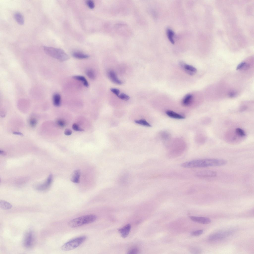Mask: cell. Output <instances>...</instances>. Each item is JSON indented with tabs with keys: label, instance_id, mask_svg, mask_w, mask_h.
<instances>
[{
	"label": "cell",
	"instance_id": "1",
	"mask_svg": "<svg viewBox=\"0 0 254 254\" xmlns=\"http://www.w3.org/2000/svg\"><path fill=\"white\" fill-rule=\"evenodd\" d=\"M226 163V161L223 159H206L187 162L182 163L181 166L185 168H201L223 166Z\"/></svg>",
	"mask_w": 254,
	"mask_h": 254
},
{
	"label": "cell",
	"instance_id": "2",
	"mask_svg": "<svg viewBox=\"0 0 254 254\" xmlns=\"http://www.w3.org/2000/svg\"><path fill=\"white\" fill-rule=\"evenodd\" d=\"M97 219L96 216L93 214L88 215L82 216L70 221L69 226L72 228H75L94 222Z\"/></svg>",
	"mask_w": 254,
	"mask_h": 254
},
{
	"label": "cell",
	"instance_id": "3",
	"mask_svg": "<svg viewBox=\"0 0 254 254\" xmlns=\"http://www.w3.org/2000/svg\"><path fill=\"white\" fill-rule=\"evenodd\" d=\"M43 49L48 54L60 61H65L69 59V56L61 49L45 46Z\"/></svg>",
	"mask_w": 254,
	"mask_h": 254
},
{
	"label": "cell",
	"instance_id": "4",
	"mask_svg": "<svg viewBox=\"0 0 254 254\" xmlns=\"http://www.w3.org/2000/svg\"><path fill=\"white\" fill-rule=\"evenodd\" d=\"M86 239V236H82L73 239L64 244L62 246L61 249L66 251L73 250L81 245Z\"/></svg>",
	"mask_w": 254,
	"mask_h": 254
},
{
	"label": "cell",
	"instance_id": "5",
	"mask_svg": "<svg viewBox=\"0 0 254 254\" xmlns=\"http://www.w3.org/2000/svg\"><path fill=\"white\" fill-rule=\"evenodd\" d=\"M230 231H222L214 233L209 237L211 240H216L222 239L227 236L231 233Z\"/></svg>",
	"mask_w": 254,
	"mask_h": 254
},
{
	"label": "cell",
	"instance_id": "6",
	"mask_svg": "<svg viewBox=\"0 0 254 254\" xmlns=\"http://www.w3.org/2000/svg\"><path fill=\"white\" fill-rule=\"evenodd\" d=\"M53 176L50 174L45 183L38 185L36 187V189L38 190L43 191L48 189L51 185L53 180Z\"/></svg>",
	"mask_w": 254,
	"mask_h": 254
},
{
	"label": "cell",
	"instance_id": "7",
	"mask_svg": "<svg viewBox=\"0 0 254 254\" xmlns=\"http://www.w3.org/2000/svg\"><path fill=\"white\" fill-rule=\"evenodd\" d=\"M180 65L186 72L189 75H193L196 72V69L191 65L186 64L182 62L180 63Z\"/></svg>",
	"mask_w": 254,
	"mask_h": 254
},
{
	"label": "cell",
	"instance_id": "8",
	"mask_svg": "<svg viewBox=\"0 0 254 254\" xmlns=\"http://www.w3.org/2000/svg\"><path fill=\"white\" fill-rule=\"evenodd\" d=\"M190 218L193 221L203 224H209L211 222V220L207 217L191 216Z\"/></svg>",
	"mask_w": 254,
	"mask_h": 254
},
{
	"label": "cell",
	"instance_id": "9",
	"mask_svg": "<svg viewBox=\"0 0 254 254\" xmlns=\"http://www.w3.org/2000/svg\"><path fill=\"white\" fill-rule=\"evenodd\" d=\"M108 77L112 82L118 85H121L122 82L118 78L115 72L112 70H109L108 73Z\"/></svg>",
	"mask_w": 254,
	"mask_h": 254
},
{
	"label": "cell",
	"instance_id": "10",
	"mask_svg": "<svg viewBox=\"0 0 254 254\" xmlns=\"http://www.w3.org/2000/svg\"><path fill=\"white\" fill-rule=\"evenodd\" d=\"M217 174V173L214 171L206 170L199 172L197 176L201 177H212L216 176Z\"/></svg>",
	"mask_w": 254,
	"mask_h": 254
},
{
	"label": "cell",
	"instance_id": "11",
	"mask_svg": "<svg viewBox=\"0 0 254 254\" xmlns=\"http://www.w3.org/2000/svg\"><path fill=\"white\" fill-rule=\"evenodd\" d=\"M33 240V234L32 232H30L26 236L24 242V246L27 248L31 247L32 244Z\"/></svg>",
	"mask_w": 254,
	"mask_h": 254
},
{
	"label": "cell",
	"instance_id": "12",
	"mask_svg": "<svg viewBox=\"0 0 254 254\" xmlns=\"http://www.w3.org/2000/svg\"><path fill=\"white\" fill-rule=\"evenodd\" d=\"M131 228V225L128 223L124 227L118 230L119 232L120 233L122 237L123 238H126L128 235Z\"/></svg>",
	"mask_w": 254,
	"mask_h": 254
},
{
	"label": "cell",
	"instance_id": "13",
	"mask_svg": "<svg viewBox=\"0 0 254 254\" xmlns=\"http://www.w3.org/2000/svg\"><path fill=\"white\" fill-rule=\"evenodd\" d=\"M80 172L79 170H74L72 173L71 178V181L75 183H78L79 182Z\"/></svg>",
	"mask_w": 254,
	"mask_h": 254
},
{
	"label": "cell",
	"instance_id": "14",
	"mask_svg": "<svg viewBox=\"0 0 254 254\" xmlns=\"http://www.w3.org/2000/svg\"><path fill=\"white\" fill-rule=\"evenodd\" d=\"M193 95L190 94L186 95L184 97L182 101V103L184 106L189 105L191 103L193 99Z\"/></svg>",
	"mask_w": 254,
	"mask_h": 254
},
{
	"label": "cell",
	"instance_id": "15",
	"mask_svg": "<svg viewBox=\"0 0 254 254\" xmlns=\"http://www.w3.org/2000/svg\"><path fill=\"white\" fill-rule=\"evenodd\" d=\"M166 114L169 117L173 118L182 119L185 118L184 116L171 110L167 111Z\"/></svg>",
	"mask_w": 254,
	"mask_h": 254
},
{
	"label": "cell",
	"instance_id": "16",
	"mask_svg": "<svg viewBox=\"0 0 254 254\" xmlns=\"http://www.w3.org/2000/svg\"><path fill=\"white\" fill-rule=\"evenodd\" d=\"M53 104L57 107L60 106L61 104V97L60 95L58 93H55L53 95Z\"/></svg>",
	"mask_w": 254,
	"mask_h": 254
},
{
	"label": "cell",
	"instance_id": "17",
	"mask_svg": "<svg viewBox=\"0 0 254 254\" xmlns=\"http://www.w3.org/2000/svg\"><path fill=\"white\" fill-rule=\"evenodd\" d=\"M12 205L9 202L4 200L0 201V207L3 210L9 209L12 207Z\"/></svg>",
	"mask_w": 254,
	"mask_h": 254
},
{
	"label": "cell",
	"instance_id": "18",
	"mask_svg": "<svg viewBox=\"0 0 254 254\" xmlns=\"http://www.w3.org/2000/svg\"><path fill=\"white\" fill-rule=\"evenodd\" d=\"M73 78L76 80L81 81L83 83L84 85L86 87L89 86V83L85 78L81 75H75L73 76Z\"/></svg>",
	"mask_w": 254,
	"mask_h": 254
},
{
	"label": "cell",
	"instance_id": "19",
	"mask_svg": "<svg viewBox=\"0 0 254 254\" xmlns=\"http://www.w3.org/2000/svg\"><path fill=\"white\" fill-rule=\"evenodd\" d=\"M15 18L17 22L21 25L24 24V19L22 15L19 12H16L14 14Z\"/></svg>",
	"mask_w": 254,
	"mask_h": 254
},
{
	"label": "cell",
	"instance_id": "20",
	"mask_svg": "<svg viewBox=\"0 0 254 254\" xmlns=\"http://www.w3.org/2000/svg\"><path fill=\"white\" fill-rule=\"evenodd\" d=\"M73 56L79 59H84L88 58L89 56L86 54L78 52H75L73 53Z\"/></svg>",
	"mask_w": 254,
	"mask_h": 254
},
{
	"label": "cell",
	"instance_id": "21",
	"mask_svg": "<svg viewBox=\"0 0 254 254\" xmlns=\"http://www.w3.org/2000/svg\"><path fill=\"white\" fill-rule=\"evenodd\" d=\"M167 35L168 38L170 42L172 44L174 43V41L173 38L174 35V33L171 29H167L166 30Z\"/></svg>",
	"mask_w": 254,
	"mask_h": 254
},
{
	"label": "cell",
	"instance_id": "22",
	"mask_svg": "<svg viewBox=\"0 0 254 254\" xmlns=\"http://www.w3.org/2000/svg\"><path fill=\"white\" fill-rule=\"evenodd\" d=\"M86 73L87 76L92 80L94 79L95 77V73L94 70L91 69H87L86 71Z\"/></svg>",
	"mask_w": 254,
	"mask_h": 254
},
{
	"label": "cell",
	"instance_id": "23",
	"mask_svg": "<svg viewBox=\"0 0 254 254\" xmlns=\"http://www.w3.org/2000/svg\"><path fill=\"white\" fill-rule=\"evenodd\" d=\"M135 122L137 124L147 127H151V125L144 119L135 120Z\"/></svg>",
	"mask_w": 254,
	"mask_h": 254
},
{
	"label": "cell",
	"instance_id": "24",
	"mask_svg": "<svg viewBox=\"0 0 254 254\" xmlns=\"http://www.w3.org/2000/svg\"><path fill=\"white\" fill-rule=\"evenodd\" d=\"M235 131L237 134L240 136H245L246 135L244 131L240 128H236Z\"/></svg>",
	"mask_w": 254,
	"mask_h": 254
},
{
	"label": "cell",
	"instance_id": "25",
	"mask_svg": "<svg viewBox=\"0 0 254 254\" xmlns=\"http://www.w3.org/2000/svg\"><path fill=\"white\" fill-rule=\"evenodd\" d=\"M118 96L120 98L126 101L128 100L130 98L129 96L123 93L121 94Z\"/></svg>",
	"mask_w": 254,
	"mask_h": 254
},
{
	"label": "cell",
	"instance_id": "26",
	"mask_svg": "<svg viewBox=\"0 0 254 254\" xmlns=\"http://www.w3.org/2000/svg\"><path fill=\"white\" fill-rule=\"evenodd\" d=\"M203 230H199L194 231L192 232L191 234L194 236H198L201 235L203 232Z\"/></svg>",
	"mask_w": 254,
	"mask_h": 254
},
{
	"label": "cell",
	"instance_id": "27",
	"mask_svg": "<svg viewBox=\"0 0 254 254\" xmlns=\"http://www.w3.org/2000/svg\"><path fill=\"white\" fill-rule=\"evenodd\" d=\"M57 124L60 127H64L66 125V123L62 119H59L57 121Z\"/></svg>",
	"mask_w": 254,
	"mask_h": 254
},
{
	"label": "cell",
	"instance_id": "28",
	"mask_svg": "<svg viewBox=\"0 0 254 254\" xmlns=\"http://www.w3.org/2000/svg\"><path fill=\"white\" fill-rule=\"evenodd\" d=\"M139 252L138 249L137 248H133L129 250L127 254H135L138 253Z\"/></svg>",
	"mask_w": 254,
	"mask_h": 254
},
{
	"label": "cell",
	"instance_id": "29",
	"mask_svg": "<svg viewBox=\"0 0 254 254\" xmlns=\"http://www.w3.org/2000/svg\"><path fill=\"white\" fill-rule=\"evenodd\" d=\"M86 3L89 7L91 9L94 8L95 7V4L94 2L91 0H88L87 1Z\"/></svg>",
	"mask_w": 254,
	"mask_h": 254
},
{
	"label": "cell",
	"instance_id": "30",
	"mask_svg": "<svg viewBox=\"0 0 254 254\" xmlns=\"http://www.w3.org/2000/svg\"><path fill=\"white\" fill-rule=\"evenodd\" d=\"M72 128L74 130L76 131H82L84 130L83 129L80 128L78 125L76 124L73 125Z\"/></svg>",
	"mask_w": 254,
	"mask_h": 254
},
{
	"label": "cell",
	"instance_id": "31",
	"mask_svg": "<svg viewBox=\"0 0 254 254\" xmlns=\"http://www.w3.org/2000/svg\"><path fill=\"white\" fill-rule=\"evenodd\" d=\"M247 63L245 62H242L239 64L236 68L237 70H239L241 69H243L245 68Z\"/></svg>",
	"mask_w": 254,
	"mask_h": 254
},
{
	"label": "cell",
	"instance_id": "32",
	"mask_svg": "<svg viewBox=\"0 0 254 254\" xmlns=\"http://www.w3.org/2000/svg\"><path fill=\"white\" fill-rule=\"evenodd\" d=\"M29 123L31 127H34L36 125L37 121L35 119H32L30 120Z\"/></svg>",
	"mask_w": 254,
	"mask_h": 254
},
{
	"label": "cell",
	"instance_id": "33",
	"mask_svg": "<svg viewBox=\"0 0 254 254\" xmlns=\"http://www.w3.org/2000/svg\"><path fill=\"white\" fill-rule=\"evenodd\" d=\"M111 92L114 94L118 96L119 95L120 91L118 89L112 88L110 89Z\"/></svg>",
	"mask_w": 254,
	"mask_h": 254
},
{
	"label": "cell",
	"instance_id": "34",
	"mask_svg": "<svg viewBox=\"0 0 254 254\" xmlns=\"http://www.w3.org/2000/svg\"><path fill=\"white\" fill-rule=\"evenodd\" d=\"M237 95V93L236 92L232 91L229 93L228 96L230 98H233L236 96Z\"/></svg>",
	"mask_w": 254,
	"mask_h": 254
},
{
	"label": "cell",
	"instance_id": "35",
	"mask_svg": "<svg viewBox=\"0 0 254 254\" xmlns=\"http://www.w3.org/2000/svg\"><path fill=\"white\" fill-rule=\"evenodd\" d=\"M72 131L69 129H66L64 131V134L66 135H70L72 134Z\"/></svg>",
	"mask_w": 254,
	"mask_h": 254
},
{
	"label": "cell",
	"instance_id": "36",
	"mask_svg": "<svg viewBox=\"0 0 254 254\" xmlns=\"http://www.w3.org/2000/svg\"><path fill=\"white\" fill-rule=\"evenodd\" d=\"M190 251L191 252H193V253H197L200 252V250L196 248H190Z\"/></svg>",
	"mask_w": 254,
	"mask_h": 254
},
{
	"label": "cell",
	"instance_id": "37",
	"mask_svg": "<svg viewBox=\"0 0 254 254\" xmlns=\"http://www.w3.org/2000/svg\"><path fill=\"white\" fill-rule=\"evenodd\" d=\"M13 133L15 134H17L19 135H23V134L20 132H14Z\"/></svg>",
	"mask_w": 254,
	"mask_h": 254
},
{
	"label": "cell",
	"instance_id": "38",
	"mask_svg": "<svg viewBox=\"0 0 254 254\" xmlns=\"http://www.w3.org/2000/svg\"><path fill=\"white\" fill-rule=\"evenodd\" d=\"M0 154H1V155H5V153L2 150H0Z\"/></svg>",
	"mask_w": 254,
	"mask_h": 254
}]
</instances>
